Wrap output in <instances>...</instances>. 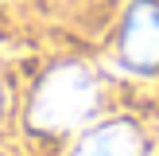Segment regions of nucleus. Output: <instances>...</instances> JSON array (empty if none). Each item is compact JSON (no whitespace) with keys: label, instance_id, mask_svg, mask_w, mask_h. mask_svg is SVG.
<instances>
[{"label":"nucleus","instance_id":"nucleus-1","mask_svg":"<svg viewBox=\"0 0 159 156\" xmlns=\"http://www.w3.org/2000/svg\"><path fill=\"white\" fill-rule=\"evenodd\" d=\"M105 86L93 62L58 59L35 78L23 105V125L35 137H70L101 117Z\"/></svg>","mask_w":159,"mask_h":156},{"label":"nucleus","instance_id":"nucleus-2","mask_svg":"<svg viewBox=\"0 0 159 156\" xmlns=\"http://www.w3.org/2000/svg\"><path fill=\"white\" fill-rule=\"evenodd\" d=\"M113 62L124 74H159V0H128L113 31Z\"/></svg>","mask_w":159,"mask_h":156},{"label":"nucleus","instance_id":"nucleus-3","mask_svg":"<svg viewBox=\"0 0 159 156\" xmlns=\"http://www.w3.org/2000/svg\"><path fill=\"white\" fill-rule=\"evenodd\" d=\"M66 156H152V137L136 117L101 113L82 133H74V144Z\"/></svg>","mask_w":159,"mask_h":156},{"label":"nucleus","instance_id":"nucleus-4","mask_svg":"<svg viewBox=\"0 0 159 156\" xmlns=\"http://www.w3.org/2000/svg\"><path fill=\"white\" fill-rule=\"evenodd\" d=\"M4 101H8V94H4V78H0V113H4Z\"/></svg>","mask_w":159,"mask_h":156}]
</instances>
